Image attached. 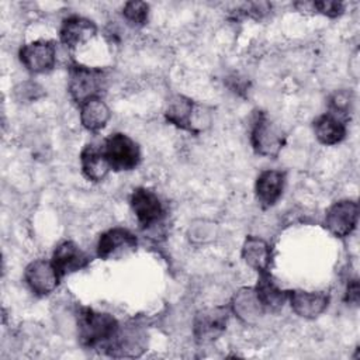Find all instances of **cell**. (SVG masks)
Returning a JSON list of instances; mask_svg holds the SVG:
<instances>
[{
  "mask_svg": "<svg viewBox=\"0 0 360 360\" xmlns=\"http://www.w3.org/2000/svg\"><path fill=\"white\" fill-rule=\"evenodd\" d=\"M312 128L316 139L323 145H336L346 136V124L329 112L316 117Z\"/></svg>",
  "mask_w": 360,
  "mask_h": 360,
  "instance_id": "7402d4cb",
  "label": "cell"
},
{
  "mask_svg": "<svg viewBox=\"0 0 360 360\" xmlns=\"http://www.w3.org/2000/svg\"><path fill=\"white\" fill-rule=\"evenodd\" d=\"M165 117L167 120V122L173 124L174 127L188 131V132H194L197 134V128H195V105L193 103L191 98L184 97V96H174L173 98H170V101L167 103V108L165 112Z\"/></svg>",
  "mask_w": 360,
  "mask_h": 360,
  "instance_id": "e0dca14e",
  "label": "cell"
},
{
  "mask_svg": "<svg viewBox=\"0 0 360 360\" xmlns=\"http://www.w3.org/2000/svg\"><path fill=\"white\" fill-rule=\"evenodd\" d=\"M104 72L97 68H89L73 62L69 66L68 91L72 100L80 105L91 97H100L104 87Z\"/></svg>",
  "mask_w": 360,
  "mask_h": 360,
  "instance_id": "3957f363",
  "label": "cell"
},
{
  "mask_svg": "<svg viewBox=\"0 0 360 360\" xmlns=\"http://www.w3.org/2000/svg\"><path fill=\"white\" fill-rule=\"evenodd\" d=\"M231 309L246 323H255L266 312L253 287L240 288L231 301Z\"/></svg>",
  "mask_w": 360,
  "mask_h": 360,
  "instance_id": "ffe728a7",
  "label": "cell"
},
{
  "mask_svg": "<svg viewBox=\"0 0 360 360\" xmlns=\"http://www.w3.org/2000/svg\"><path fill=\"white\" fill-rule=\"evenodd\" d=\"M300 11H316L330 18L339 17L345 11V4L342 1L322 0V1H311V3H295L294 4Z\"/></svg>",
  "mask_w": 360,
  "mask_h": 360,
  "instance_id": "cb8c5ba5",
  "label": "cell"
},
{
  "mask_svg": "<svg viewBox=\"0 0 360 360\" xmlns=\"http://www.w3.org/2000/svg\"><path fill=\"white\" fill-rule=\"evenodd\" d=\"M256 291V295L263 305L264 311H278L283 308L284 302L287 301L288 291L283 290L271 277L269 273H259V278L256 285L253 287Z\"/></svg>",
  "mask_w": 360,
  "mask_h": 360,
  "instance_id": "d6986e66",
  "label": "cell"
},
{
  "mask_svg": "<svg viewBox=\"0 0 360 360\" xmlns=\"http://www.w3.org/2000/svg\"><path fill=\"white\" fill-rule=\"evenodd\" d=\"M122 15L128 24L134 27H142L149 18V4L145 1H128L124 4Z\"/></svg>",
  "mask_w": 360,
  "mask_h": 360,
  "instance_id": "d4e9b609",
  "label": "cell"
},
{
  "mask_svg": "<svg viewBox=\"0 0 360 360\" xmlns=\"http://www.w3.org/2000/svg\"><path fill=\"white\" fill-rule=\"evenodd\" d=\"M129 205L142 229L158 225L165 215V208L159 195L146 187H136L132 191Z\"/></svg>",
  "mask_w": 360,
  "mask_h": 360,
  "instance_id": "8992f818",
  "label": "cell"
},
{
  "mask_svg": "<svg viewBox=\"0 0 360 360\" xmlns=\"http://www.w3.org/2000/svg\"><path fill=\"white\" fill-rule=\"evenodd\" d=\"M60 278L62 277L56 271L52 262L45 259L32 260L24 270L25 284L38 297H45L53 292Z\"/></svg>",
  "mask_w": 360,
  "mask_h": 360,
  "instance_id": "9c48e42d",
  "label": "cell"
},
{
  "mask_svg": "<svg viewBox=\"0 0 360 360\" xmlns=\"http://www.w3.org/2000/svg\"><path fill=\"white\" fill-rule=\"evenodd\" d=\"M96 34L97 25L94 21L82 15H70L65 18L59 28V39L69 49H75L79 45L89 42Z\"/></svg>",
  "mask_w": 360,
  "mask_h": 360,
  "instance_id": "4fadbf2b",
  "label": "cell"
},
{
  "mask_svg": "<svg viewBox=\"0 0 360 360\" xmlns=\"http://www.w3.org/2000/svg\"><path fill=\"white\" fill-rule=\"evenodd\" d=\"M285 186V172L267 169L263 170L255 183V194L263 208L273 207L283 194Z\"/></svg>",
  "mask_w": 360,
  "mask_h": 360,
  "instance_id": "5bb4252c",
  "label": "cell"
},
{
  "mask_svg": "<svg viewBox=\"0 0 360 360\" xmlns=\"http://www.w3.org/2000/svg\"><path fill=\"white\" fill-rule=\"evenodd\" d=\"M359 280L357 277L354 278H350L347 285H346V294H345V301L349 302V304H353V305H357L359 304Z\"/></svg>",
  "mask_w": 360,
  "mask_h": 360,
  "instance_id": "484cf974",
  "label": "cell"
},
{
  "mask_svg": "<svg viewBox=\"0 0 360 360\" xmlns=\"http://www.w3.org/2000/svg\"><path fill=\"white\" fill-rule=\"evenodd\" d=\"M101 148L114 172H129L141 162L138 143L124 132H114L107 136Z\"/></svg>",
  "mask_w": 360,
  "mask_h": 360,
  "instance_id": "277c9868",
  "label": "cell"
},
{
  "mask_svg": "<svg viewBox=\"0 0 360 360\" xmlns=\"http://www.w3.org/2000/svg\"><path fill=\"white\" fill-rule=\"evenodd\" d=\"M51 262L55 266L59 276L65 277L68 274L76 273L87 267L90 263V257L73 240H63L55 248Z\"/></svg>",
  "mask_w": 360,
  "mask_h": 360,
  "instance_id": "8fae6325",
  "label": "cell"
},
{
  "mask_svg": "<svg viewBox=\"0 0 360 360\" xmlns=\"http://www.w3.org/2000/svg\"><path fill=\"white\" fill-rule=\"evenodd\" d=\"M80 167L83 176L93 183H100L111 170L103 148L93 143L86 145L80 152Z\"/></svg>",
  "mask_w": 360,
  "mask_h": 360,
  "instance_id": "ac0fdd59",
  "label": "cell"
},
{
  "mask_svg": "<svg viewBox=\"0 0 360 360\" xmlns=\"http://www.w3.org/2000/svg\"><path fill=\"white\" fill-rule=\"evenodd\" d=\"M359 204L354 200L333 202L325 214V226L336 238L349 236L357 225Z\"/></svg>",
  "mask_w": 360,
  "mask_h": 360,
  "instance_id": "ba28073f",
  "label": "cell"
},
{
  "mask_svg": "<svg viewBox=\"0 0 360 360\" xmlns=\"http://www.w3.org/2000/svg\"><path fill=\"white\" fill-rule=\"evenodd\" d=\"M20 62L31 73H46L56 63V44L52 39H35L20 48Z\"/></svg>",
  "mask_w": 360,
  "mask_h": 360,
  "instance_id": "5b68a950",
  "label": "cell"
},
{
  "mask_svg": "<svg viewBox=\"0 0 360 360\" xmlns=\"http://www.w3.org/2000/svg\"><path fill=\"white\" fill-rule=\"evenodd\" d=\"M243 262L257 273H269L273 262L271 246L259 236H246L242 245Z\"/></svg>",
  "mask_w": 360,
  "mask_h": 360,
  "instance_id": "2e32d148",
  "label": "cell"
},
{
  "mask_svg": "<svg viewBox=\"0 0 360 360\" xmlns=\"http://www.w3.org/2000/svg\"><path fill=\"white\" fill-rule=\"evenodd\" d=\"M287 300L290 301L291 309L305 319L319 316L329 305V295L325 291L291 290L288 291Z\"/></svg>",
  "mask_w": 360,
  "mask_h": 360,
  "instance_id": "7c38bea8",
  "label": "cell"
},
{
  "mask_svg": "<svg viewBox=\"0 0 360 360\" xmlns=\"http://www.w3.org/2000/svg\"><path fill=\"white\" fill-rule=\"evenodd\" d=\"M146 347L145 335L135 328L122 329L120 330L114 340L105 349V353L112 357H138L143 353Z\"/></svg>",
  "mask_w": 360,
  "mask_h": 360,
  "instance_id": "9a60e30c",
  "label": "cell"
},
{
  "mask_svg": "<svg viewBox=\"0 0 360 360\" xmlns=\"http://www.w3.org/2000/svg\"><path fill=\"white\" fill-rule=\"evenodd\" d=\"M250 145L256 155L277 158L284 148L285 135L283 129L264 112L257 111L250 124Z\"/></svg>",
  "mask_w": 360,
  "mask_h": 360,
  "instance_id": "7a4b0ae2",
  "label": "cell"
},
{
  "mask_svg": "<svg viewBox=\"0 0 360 360\" xmlns=\"http://www.w3.org/2000/svg\"><path fill=\"white\" fill-rule=\"evenodd\" d=\"M353 103H354V97L350 90H346V89L336 90L335 93L330 94L328 100V110H329L328 112L346 124L350 120V115L353 112Z\"/></svg>",
  "mask_w": 360,
  "mask_h": 360,
  "instance_id": "603a6c76",
  "label": "cell"
},
{
  "mask_svg": "<svg viewBox=\"0 0 360 360\" xmlns=\"http://www.w3.org/2000/svg\"><path fill=\"white\" fill-rule=\"evenodd\" d=\"M80 122L90 132H98L105 128L111 118V111L101 97H91L80 105Z\"/></svg>",
  "mask_w": 360,
  "mask_h": 360,
  "instance_id": "44dd1931",
  "label": "cell"
},
{
  "mask_svg": "<svg viewBox=\"0 0 360 360\" xmlns=\"http://www.w3.org/2000/svg\"><path fill=\"white\" fill-rule=\"evenodd\" d=\"M77 339L86 349H105L120 330L118 321L108 312L83 307L77 312Z\"/></svg>",
  "mask_w": 360,
  "mask_h": 360,
  "instance_id": "6da1fadb",
  "label": "cell"
},
{
  "mask_svg": "<svg viewBox=\"0 0 360 360\" xmlns=\"http://www.w3.org/2000/svg\"><path fill=\"white\" fill-rule=\"evenodd\" d=\"M229 308L225 305L205 308L195 314L193 335L198 343H208L218 339L226 329Z\"/></svg>",
  "mask_w": 360,
  "mask_h": 360,
  "instance_id": "52a82bcc",
  "label": "cell"
},
{
  "mask_svg": "<svg viewBox=\"0 0 360 360\" xmlns=\"http://www.w3.org/2000/svg\"><path fill=\"white\" fill-rule=\"evenodd\" d=\"M138 246V239L135 233H132L127 228L115 226L105 232H103L97 240L96 253L98 259L107 260L121 253L132 252Z\"/></svg>",
  "mask_w": 360,
  "mask_h": 360,
  "instance_id": "30bf717a",
  "label": "cell"
}]
</instances>
